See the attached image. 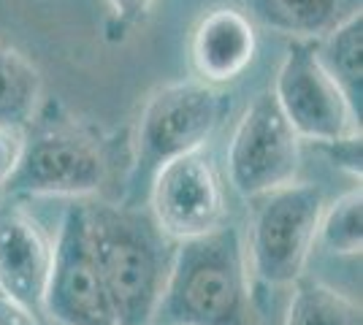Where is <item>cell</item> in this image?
I'll list each match as a JSON object with an SVG mask.
<instances>
[{"mask_svg": "<svg viewBox=\"0 0 363 325\" xmlns=\"http://www.w3.org/2000/svg\"><path fill=\"white\" fill-rule=\"evenodd\" d=\"M90 241L114 325H155L171 266V239L150 212L128 203H87Z\"/></svg>", "mask_w": 363, "mask_h": 325, "instance_id": "6da1fadb", "label": "cell"}, {"mask_svg": "<svg viewBox=\"0 0 363 325\" xmlns=\"http://www.w3.org/2000/svg\"><path fill=\"white\" fill-rule=\"evenodd\" d=\"M255 325L239 228L177 241L155 325Z\"/></svg>", "mask_w": 363, "mask_h": 325, "instance_id": "7a4b0ae2", "label": "cell"}, {"mask_svg": "<svg viewBox=\"0 0 363 325\" xmlns=\"http://www.w3.org/2000/svg\"><path fill=\"white\" fill-rule=\"evenodd\" d=\"M228 111L225 95L206 81L163 84L147 98L133 133V160L128 171V206H141L152 176L193 149H203Z\"/></svg>", "mask_w": 363, "mask_h": 325, "instance_id": "3957f363", "label": "cell"}, {"mask_svg": "<svg viewBox=\"0 0 363 325\" xmlns=\"http://www.w3.org/2000/svg\"><path fill=\"white\" fill-rule=\"evenodd\" d=\"M323 206L320 187L306 182H290L260 195L250 225V263L260 282L288 287L303 277L318 244Z\"/></svg>", "mask_w": 363, "mask_h": 325, "instance_id": "277c9868", "label": "cell"}, {"mask_svg": "<svg viewBox=\"0 0 363 325\" xmlns=\"http://www.w3.org/2000/svg\"><path fill=\"white\" fill-rule=\"evenodd\" d=\"M106 179L101 144L74 125H55L22 139V152L9 176V195H95Z\"/></svg>", "mask_w": 363, "mask_h": 325, "instance_id": "5b68a950", "label": "cell"}, {"mask_svg": "<svg viewBox=\"0 0 363 325\" xmlns=\"http://www.w3.org/2000/svg\"><path fill=\"white\" fill-rule=\"evenodd\" d=\"M41 314L57 325H114L92 252L87 203L79 198L65 209L57 241L52 244V268Z\"/></svg>", "mask_w": 363, "mask_h": 325, "instance_id": "8992f818", "label": "cell"}, {"mask_svg": "<svg viewBox=\"0 0 363 325\" xmlns=\"http://www.w3.org/2000/svg\"><path fill=\"white\" fill-rule=\"evenodd\" d=\"M301 139L285 120L272 93L257 95L247 106L228 147V179L244 198H260L296 182Z\"/></svg>", "mask_w": 363, "mask_h": 325, "instance_id": "52a82bcc", "label": "cell"}, {"mask_svg": "<svg viewBox=\"0 0 363 325\" xmlns=\"http://www.w3.org/2000/svg\"><path fill=\"white\" fill-rule=\"evenodd\" d=\"M272 95L301 141L328 144L358 133V114L352 111L331 74L323 68L315 41L296 38L290 44L277 71Z\"/></svg>", "mask_w": 363, "mask_h": 325, "instance_id": "ba28073f", "label": "cell"}, {"mask_svg": "<svg viewBox=\"0 0 363 325\" xmlns=\"http://www.w3.org/2000/svg\"><path fill=\"white\" fill-rule=\"evenodd\" d=\"M147 201L152 219L171 241L212 233L228 219L225 190L214 160L203 149L166 163L152 176Z\"/></svg>", "mask_w": 363, "mask_h": 325, "instance_id": "9c48e42d", "label": "cell"}, {"mask_svg": "<svg viewBox=\"0 0 363 325\" xmlns=\"http://www.w3.org/2000/svg\"><path fill=\"white\" fill-rule=\"evenodd\" d=\"M52 241L16 195L0 201V293L41 314Z\"/></svg>", "mask_w": 363, "mask_h": 325, "instance_id": "30bf717a", "label": "cell"}, {"mask_svg": "<svg viewBox=\"0 0 363 325\" xmlns=\"http://www.w3.org/2000/svg\"><path fill=\"white\" fill-rule=\"evenodd\" d=\"M255 28L236 8H214L193 33V65L201 81L214 87L242 76L255 60Z\"/></svg>", "mask_w": 363, "mask_h": 325, "instance_id": "8fae6325", "label": "cell"}, {"mask_svg": "<svg viewBox=\"0 0 363 325\" xmlns=\"http://www.w3.org/2000/svg\"><path fill=\"white\" fill-rule=\"evenodd\" d=\"M252 14L277 33L315 41L361 8L355 0H247Z\"/></svg>", "mask_w": 363, "mask_h": 325, "instance_id": "7c38bea8", "label": "cell"}, {"mask_svg": "<svg viewBox=\"0 0 363 325\" xmlns=\"http://www.w3.org/2000/svg\"><path fill=\"white\" fill-rule=\"evenodd\" d=\"M323 68L331 74V79L345 93L352 111L361 117V98H363V14L355 8L347 14L333 30L315 38Z\"/></svg>", "mask_w": 363, "mask_h": 325, "instance_id": "4fadbf2b", "label": "cell"}, {"mask_svg": "<svg viewBox=\"0 0 363 325\" xmlns=\"http://www.w3.org/2000/svg\"><path fill=\"white\" fill-rule=\"evenodd\" d=\"M41 106V74L0 41V127L28 130Z\"/></svg>", "mask_w": 363, "mask_h": 325, "instance_id": "5bb4252c", "label": "cell"}, {"mask_svg": "<svg viewBox=\"0 0 363 325\" xmlns=\"http://www.w3.org/2000/svg\"><path fill=\"white\" fill-rule=\"evenodd\" d=\"M285 325H363L361 307L320 279L293 282Z\"/></svg>", "mask_w": 363, "mask_h": 325, "instance_id": "9a60e30c", "label": "cell"}, {"mask_svg": "<svg viewBox=\"0 0 363 325\" xmlns=\"http://www.w3.org/2000/svg\"><path fill=\"white\" fill-rule=\"evenodd\" d=\"M318 241L328 252L342 258H355L363 249V193L361 185L347 190L320 215Z\"/></svg>", "mask_w": 363, "mask_h": 325, "instance_id": "2e32d148", "label": "cell"}, {"mask_svg": "<svg viewBox=\"0 0 363 325\" xmlns=\"http://www.w3.org/2000/svg\"><path fill=\"white\" fill-rule=\"evenodd\" d=\"M155 0H106L108 11H111V28L114 35H125L130 28H136L144 16L150 14Z\"/></svg>", "mask_w": 363, "mask_h": 325, "instance_id": "e0dca14e", "label": "cell"}, {"mask_svg": "<svg viewBox=\"0 0 363 325\" xmlns=\"http://www.w3.org/2000/svg\"><path fill=\"white\" fill-rule=\"evenodd\" d=\"M323 147L331 152L333 166H342L352 176H361V133H350L345 139L328 141Z\"/></svg>", "mask_w": 363, "mask_h": 325, "instance_id": "ac0fdd59", "label": "cell"}, {"mask_svg": "<svg viewBox=\"0 0 363 325\" xmlns=\"http://www.w3.org/2000/svg\"><path fill=\"white\" fill-rule=\"evenodd\" d=\"M22 133L19 130H9L0 127V187L9 182V176L14 173L19 152H22Z\"/></svg>", "mask_w": 363, "mask_h": 325, "instance_id": "d6986e66", "label": "cell"}, {"mask_svg": "<svg viewBox=\"0 0 363 325\" xmlns=\"http://www.w3.org/2000/svg\"><path fill=\"white\" fill-rule=\"evenodd\" d=\"M0 325H41L38 314L25 307H19L16 301L6 298L0 293Z\"/></svg>", "mask_w": 363, "mask_h": 325, "instance_id": "ffe728a7", "label": "cell"}]
</instances>
